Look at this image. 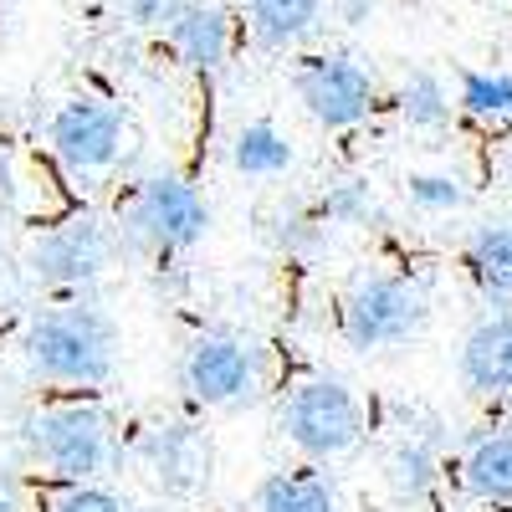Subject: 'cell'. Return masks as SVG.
Segmentation results:
<instances>
[{"label": "cell", "instance_id": "6da1fadb", "mask_svg": "<svg viewBox=\"0 0 512 512\" xmlns=\"http://www.w3.org/2000/svg\"><path fill=\"white\" fill-rule=\"evenodd\" d=\"M21 359L47 384H108L118 359V328L93 303H67L26 323Z\"/></svg>", "mask_w": 512, "mask_h": 512}, {"label": "cell", "instance_id": "7a4b0ae2", "mask_svg": "<svg viewBox=\"0 0 512 512\" xmlns=\"http://www.w3.org/2000/svg\"><path fill=\"white\" fill-rule=\"evenodd\" d=\"M21 446L62 482H93L113 466V425L98 405H41L21 420Z\"/></svg>", "mask_w": 512, "mask_h": 512}, {"label": "cell", "instance_id": "3957f363", "mask_svg": "<svg viewBox=\"0 0 512 512\" xmlns=\"http://www.w3.org/2000/svg\"><path fill=\"white\" fill-rule=\"evenodd\" d=\"M425 323H431V297H425V287L415 277H400V272H379V277L354 282L344 308H338V333L359 354L410 344Z\"/></svg>", "mask_w": 512, "mask_h": 512}, {"label": "cell", "instance_id": "277c9868", "mask_svg": "<svg viewBox=\"0 0 512 512\" xmlns=\"http://www.w3.org/2000/svg\"><path fill=\"white\" fill-rule=\"evenodd\" d=\"M210 231V205L195 195V185L175 175H154L123 200L118 236L123 251L139 256H164V251H190Z\"/></svg>", "mask_w": 512, "mask_h": 512}, {"label": "cell", "instance_id": "5b68a950", "mask_svg": "<svg viewBox=\"0 0 512 512\" xmlns=\"http://www.w3.org/2000/svg\"><path fill=\"white\" fill-rule=\"evenodd\" d=\"M282 431L313 461L344 456L364 441V405L344 379H303L282 405Z\"/></svg>", "mask_w": 512, "mask_h": 512}, {"label": "cell", "instance_id": "8992f818", "mask_svg": "<svg viewBox=\"0 0 512 512\" xmlns=\"http://www.w3.org/2000/svg\"><path fill=\"white\" fill-rule=\"evenodd\" d=\"M262 374H267L262 349H256L246 333H200L185 349V364H180L185 390L210 410H236V405L256 400Z\"/></svg>", "mask_w": 512, "mask_h": 512}, {"label": "cell", "instance_id": "52a82bcc", "mask_svg": "<svg viewBox=\"0 0 512 512\" xmlns=\"http://www.w3.org/2000/svg\"><path fill=\"white\" fill-rule=\"evenodd\" d=\"M292 93L303 103V113L328 128V134H344L359 128L374 113V77L354 62V57H308L292 72Z\"/></svg>", "mask_w": 512, "mask_h": 512}, {"label": "cell", "instance_id": "ba28073f", "mask_svg": "<svg viewBox=\"0 0 512 512\" xmlns=\"http://www.w3.org/2000/svg\"><path fill=\"white\" fill-rule=\"evenodd\" d=\"M123 251V236L93 216H72L52 226L26 256V267L41 287H88L108 272V262Z\"/></svg>", "mask_w": 512, "mask_h": 512}, {"label": "cell", "instance_id": "9c48e42d", "mask_svg": "<svg viewBox=\"0 0 512 512\" xmlns=\"http://www.w3.org/2000/svg\"><path fill=\"white\" fill-rule=\"evenodd\" d=\"M47 144L72 175H103L123 154V113L103 98H72L52 113Z\"/></svg>", "mask_w": 512, "mask_h": 512}, {"label": "cell", "instance_id": "30bf717a", "mask_svg": "<svg viewBox=\"0 0 512 512\" xmlns=\"http://www.w3.org/2000/svg\"><path fill=\"white\" fill-rule=\"evenodd\" d=\"M139 461L154 477L159 492L169 497H195L210 487V436L195 431V425L175 420V425H154V431L139 441Z\"/></svg>", "mask_w": 512, "mask_h": 512}, {"label": "cell", "instance_id": "8fae6325", "mask_svg": "<svg viewBox=\"0 0 512 512\" xmlns=\"http://www.w3.org/2000/svg\"><path fill=\"white\" fill-rule=\"evenodd\" d=\"M461 384L477 395H507L512 390V313L482 318L461 338Z\"/></svg>", "mask_w": 512, "mask_h": 512}, {"label": "cell", "instance_id": "7c38bea8", "mask_svg": "<svg viewBox=\"0 0 512 512\" xmlns=\"http://www.w3.org/2000/svg\"><path fill=\"white\" fill-rule=\"evenodd\" d=\"M164 36L180 52V62L195 72H221L231 57V16L221 6H205V0H180V11L164 26Z\"/></svg>", "mask_w": 512, "mask_h": 512}, {"label": "cell", "instance_id": "4fadbf2b", "mask_svg": "<svg viewBox=\"0 0 512 512\" xmlns=\"http://www.w3.org/2000/svg\"><path fill=\"white\" fill-rule=\"evenodd\" d=\"M461 482L482 502H512V431H492L472 441L461 461Z\"/></svg>", "mask_w": 512, "mask_h": 512}, {"label": "cell", "instance_id": "5bb4252c", "mask_svg": "<svg viewBox=\"0 0 512 512\" xmlns=\"http://www.w3.org/2000/svg\"><path fill=\"white\" fill-rule=\"evenodd\" d=\"M246 16H251V31L262 47H292L303 41L318 16H323V0H246Z\"/></svg>", "mask_w": 512, "mask_h": 512}, {"label": "cell", "instance_id": "9a60e30c", "mask_svg": "<svg viewBox=\"0 0 512 512\" xmlns=\"http://www.w3.org/2000/svg\"><path fill=\"white\" fill-rule=\"evenodd\" d=\"M297 159L292 139L282 134L277 123H246L241 134L231 139V164L251 180H272V175H287Z\"/></svg>", "mask_w": 512, "mask_h": 512}, {"label": "cell", "instance_id": "2e32d148", "mask_svg": "<svg viewBox=\"0 0 512 512\" xmlns=\"http://www.w3.org/2000/svg\"><path fill=\"white\" fill-rule=\"evenodd\" d=\"M256 512H338V497L323 472H277L256 492Z\"/></svg>", "mask_w": 512, "mask_h": 512}, {"label": "cell", "instance_id": "e0dca14e", "mask_svg": "<svg viewBox=\"0 0 512 512\" xmlns=\"http://www.w3.org/2000/svg\"><path fill=\"white\" fill-rule=\"evenodd\" d=\"M384 477H390V492L400 502H425L441 482V461H436V446L420 441V436H405L390 461H384Z\"/></svg>", "mask_w": 512, "mask_h": 512}, {"label": "cell", "instance_id": "ac0fdd59", "mask_svg": "<svg viewBox=\"0 0 512 512\" xmlns=\"http://www.w3.org/2000/svg\"><path fill=\"white\" fill-rule=\"evenodd\" d=\"M466 267L492 297H512V221L482 226L466 241Z\"/></svg>", "mask_w": 512, "mask_h": 512}, {"label": "cell", "instance_id": "d6986e66", "mask_svg": "<svg viewBox=\"0 0 512 512\" xmlns=\"http://www.w3.org/2000/svg\"><path fill=\"white\" fill-rule=\"evenodd\" d=\"M395 108H400V118H405L410 128L441 134V128L451 123V113H456L461 103H451L446 82H441L436 72H410V77L400 82V93H395Z\"/></svg>", "mask_w": 512, "mask_h": 512}, {"label": "cell", "instance_id": "ffe728a7", "mask_svg": "<svg viewBox=\"0 0 512 512\" xmlns=\"http://www.w3.org/2000/svg\"><path fill=\"white\" fill-rule=\"evenodd\" d=\"M456 103L472 113V118L502 123V118H512V77L507 72H461Z\"/></svg>", "mask_w": 512, "mask_h": 512}, {"label": "cell", "instance_id": "44dd1931", "mask_svg": "<svg viewBox=\"0 0 512 512\" xmlns=\"http://www.w3.org/2000/svg\"><path fill=\"white\" fill-rule=\"evenodd\" d=\"M374 216V195L364 180H344L323 195V221L328 226H364Z\"/></svg>", "mask_w": 512, "mask_h": 512}, {"label": "cell", "instance_id": "7402d4cb", "mask_svg": "<svg viewBox=\"0 0 512 512\" xmlns=\"http://www.w3.org/2000/svg\"><path fill=\"white\" fill-rule=\"evenodd\" d=\"M405 195L420 210H461L466 205V190H461L456 175H410L405 180Z\"/></svg>", "mask_w": 512, "mask_h": 512}, {"label": "cell", "instance_id": "603a6c76", "mask_svg": "<svg viewBox=\"0 0 512 512\" xmlns=\"http://www.w3.org/2000/svg\"><path fill=\"white\" fill-rule=\"evenodd\" d=\"M52 512H128L113 492L93 487V482H67L57 497H52Z\"/></svg>", "mask_w": 512, "mask_h": 512}, {"label": "cell", "instance_id": "cb8c5ba5", "mask_svg": "<svg viewBox=\"0 0 512 512\" xmlns=\"http://www.w3.org/2000/svg\"><path fill=\"white\" fill-rule=\"evenodd\" d=\"M272 241H277L282 251H318L323 226H318V221H303V216H287V221L272 226Z\"/></svg>", "mask_w": 512, "mask_h": 512}, {"label": "cell", "instance_id": "d4e9b609", "mask_svg": "<svg viewBox=\"0 0 512 512\" xmlns=\"http://www.w3.org/2000/svg\"><path fill=\"white\" fill-rule=\"evenodd\" d=\"M180 11V0H123V21L139 26V31H154V26H169Z\"/></svg>", "mask_w": 512, "mask_h": 512}, {"label": "cell", "instance_id": "484cf974", "mask_svg": "<svg viewBox=\"0 0 512 512\" xmlns=\"http://www.w3.org/2000/svg\"><path fill=\"white\" fill-rule=\"evenodd\" d=\"M374 6H379V0H344V21L349 26H364L374 16Z\"/></svg>", "mask_w": 512, "mask_h": 512}, {"label": "cell", "instance_id": "4316f807", "mask_svg": "<svg viewBox=\"0 0 512 512\" xmlns=\"http://www.w3.org/2000/svg\"><path fill=\"white\" fill-rule=\"evenodd\" d=\"M0 512H21V507H16V497H11L6 487H0Z\"/></svg>", "mask_w": 512, "mask_h": 512}]
</instances>
